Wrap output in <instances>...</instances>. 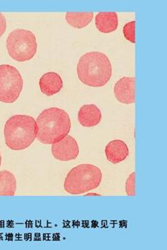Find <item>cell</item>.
I'll return each mask as SVG.
<instances>
[{
    "mask_svg": "<svg viewBox=\"0 0 167 250\" xmlns=\"http://www.w3.org/2000/svg\"><path fill=\"white\" fill-rule=\"evenodd\" d=\"M63 85L62 79L59 74L55 72L46 73L39 80L41 91L48 96H52L59 93Z\"/></svg>",
    "mask_w": 167,
    "mask_h": 250,
    "instance_id": "obj_10",
    "label": "cell"
},
{
    "mask_svg": "<svg viewBox=\"0 0 167 250\" xmlns=\"http://www.w3.org/2000/svg\"><path fill=\"white\" fill-rule=\"evenodd\" d=\"M7 28L6 19L2 13H0V37L5 33Z\"/></svg>",
    "mask_w": 167,
    "mask_h": 250,
    "instance_id": "obj_17",
    "label": "cell"
},
{
    "mask_svg": "<svg viewBox=\"0 0 167 250\" xmlns=\"http://www.w3.org/2000/svg\"><path fill=\"white\" fill-rule=\"evenodd\" d=\"M38 126L33 117L16 115L7 121L4 128L6 146L13 150H23L31 146L37 137Z\"/></svg>",
    "mask_w": 167,
    "mask_h": 250,
    "instance_id": "obj_3",
    "label": "cell"
},
{
    "mask_svg": "<svg viewBox=\"0 0 167 250\" xmlns=\"http://www.w3.org/2000/svg\"><path fill=\"white\" fill-rule=\"evenodd\" d=\"M1 164H2V156H1V152H0V166H1Z\"/></svg>",
    "mask_w": 167,
    "mask_h": 250,
    "instance_id": "obj_19",
    "label": "cell"
},
{
    "mask_svg": "<svg viewBox=\"0 0 167 250\" xmlns=\"http://www.w3.org/2000/svg\"><path fill=\"white\" fill-rule=\"evenodd\" d=\"M136 21H133L127 23L123 28V34L124 38L131 43H136V35H135Z\"/></svg>",
    "mask_w": 167,
    "mask_h": 250,
    "instance_id": "obj_15",
    "label": "cell"
},
{
    "mask_svg": "<svg viewBox=\"0 0 167 250\" xmlns=\"http://www.w3.org/2000/svg\"><path fill=\"white\" fill-rule=\"evenodd\" d=\"M136 79L134 77H123L114 86L116 99L121 104H130L136 102L135 93Z\"/></svg>",
    "mask_w": 167,
    "mask_h": 250,
    "instance_id": "obj_8",
    "label": "cell"
},
{
    "mask_svg": "<svg viewBox=\"0 0 167 250\" xmlns=\"http://www.w3.org/2000/svg\"><path fill=\"white\" fill-rule=\"evenodd\" d=\"M91 195H97V196H100L99 194H94V193H92V194H86V196H91Z\"/></svg>",
    "mask_w": 167,
    "mask_h": 250,
    "instance_id": "obj_18",
    "label": "cell"
},
{
    "mask_svg": "<svg viewBox=\"0 0 167 250\" xmlns=\"http://www.w3.org/2000/svg\"><path fill=\"white\" fill-rule=\"evenodd\" d=\"M17 187V179L12 172L0 171V196L15 195Z\"/></svg>",
    "mask_w": 167,
    "mask_h": 250,
    "instance_id": "obj_13",
    "label": "cell"
},
{
    "mask_svg": "<svg viewBox=\"0 0 167 250\" xmlns=\"http://www.w3.org/2000/svg\"><path fill=\"white\" fill-rule=\"evenodd\" d=\"M107 159L112 164H118L127 159L129 149L122 140H115L110 142L105 150Z\"/></svg>",
    "mask_w": 167,
    "mask_h": 250,
    "instance_id": "obj_9",
    "label": "cell"
},
{
    "mask_svg": "<svg viewBox=\"0 0 167 250\" xmlns=\"http://www.w3.org/2000/svg\"><path fill=\"white\" fill-rule=\"evenodd\" d=\"M101 120L102 113L96 105H84L79 110L78 121L83 126H96L100 123Z\"/></svg>",
    "mask_w": 167,
    "mask_h": 250,
    "instance_id": "obj_11",
    "label": "cell"
},
{
    "mask_svg": "<svg viewBox=\"0 0 167 250\" xmlns=\"http://www.w3.org/2000/svg\"><path fill=\"white\" fill-rule=\"evenodd\" d=\"M94 18L93 12H67L66 20L72 27L82 29L92 22Z\"/></svg>",
    "mask_w": 167,
    "mask_h": 250,
    "instance_id": "obj_14",
    "label": "cell"
},
{
    "mask_svg": "<svg viewBox=\"0 0 167 250\" xmlns=\"http://www.w3.org/2000/svg\"><path fill=\"white\" fill-rule=\"evenodd\" d=\"M136 173L133 172L127 178L125 184L126 193L127 196H136Z\"/></svg>",
    "mask_w": 167,
    "mask_h": 250,
    "instance_id": "obj_16",
    "label": "cell"
},
{
    "mask_svg": "<svg viewBox=\"0 0 167 250\" xmlns=\"http://www.w3.org/2000/svg\"><path fill=\"white\" fill-rule=\"evenodd\" d=\"M79 80L89 87L105 86L112 76V65L108 57L99 52L85 54L77 67Z\"/></svg>",
    "mask_w": 167,
    "mask_h": 250,
    "instance_id": "obj_2",
    "label": "cell"
},
{
    "mask_svg": "<svg viewBox=\"0 0 167 250\" xmlns=\"http://www.w3.org/2000/svg\"><path fill=\"white\" fill-rule=\"evenodd\" d=\"M102 172L92 165H80L70 171L65 181L64 189L69 194L78 195L97 188L102 181Z\"/></svg>",
    "mask_w": 167,
    "mask_h": 250,
    "instance_id": "obj_4",
    "label": "cell"
},
{
    "mask_svg": "<svg viewBox=\"0 0 167 250\" xmlns=\"http://www.w3.org/2000/svg\"><path fill=\"white\" fill-rule=\"evenodd\" d=\"M36 139L43 144L52 145L68 135L72 123L68 113L60 108L45 109L36 120Z\"/></svg>",
    "mask_w": 167,
    "mask_h": 250,
    "instance_id": "obj_1",
    "label": "cell"
},
{
    "mask_svg": "<svg viewBox=\"0 0 167 250\" xmlns=\"http://www.w3.org/2000/svg\"><path fill=\"white\" fill-rule=\"evenodd\" d=\"M23 85V77L15 67L0 65V102L14 103L20 97Z\"/></svg>",
    "mask_w": 167,
    "mask_h": 250,
    "instance_id": "obj_6",
    "label": "cell"
},
{
    "mask_svg": "<svg viewBox=\"0 0 167 250\" xmlns=\"http://www.w3.org/2000/svg\"><path fill=\"white\" fill-rule=\"evenodd\" d=\"M7 49L10 56L18 62L30 61L37 52L35 35L29 30L18 29L10 33L7 39Z\"/></svg>",
    "mask_w": 167,
    "mask_h": 250,
    "instance_id": "obj_5",
    "label": "cell"
},
{
    "mask_svg": "<svg viewBox=\"0 0 167 250\" xmlns=\"http://www.w3.org/2000/svg\"><path fill=\"white\" fill-rule=\"evenodd\" d=\"M95 24L100 33H112L118 27V16L115 12L99 13L95 17Z\"/></svg>",
    "mask_w": 167,
    "mask_h": 250,
    "instance_id": "obj_12",
    "label": "cell"
},
{
    "mask_svg": "<svg viewBox=\"0 0 167 250\" xmlns=\"http://www.w3.org/2000/svg\"><path fill=\"white\" fill-rule=\"evenodd\" d=\"M52 153L54 158L61 162L74 160L79 155L78 145L75 139L67 135L58 143L52 144Z\"/></svg>",
    "mask_w": 167,
    "mask_h": 250,
    "instance_id": "obj_7",
    "label": "cell"
}]
</instances>
